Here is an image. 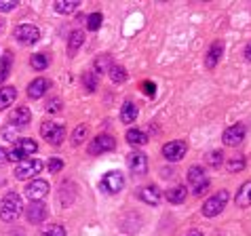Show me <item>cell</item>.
Listing matches in <instances>:
<instances>
[{
	"label": "cell",
	"instance_id": "cell-1",
	"mask_svg": "<svg viewBox=\"0 0 251 236\" xmlns=\"http://www.w3.org/2000/svg\"><path fill=\"white\" fill-rule=\"evenodd\" d=\"M188 184L192 186L194 196H203V194L211 188V179H209L207 171L199 165H192L190 169H188Z\"/></svg>",
	"mask_w": 251,
	"mask_h": 236
},
{
	"label": "cell",
	"instance_id": "cell-2",
	"mask_svg": "<svg viewBox=\"0 0 251 236\" xmlns=\"http://www.w3.org/2000/svg\"><path fill=\"white\" fill-rule=\"evenodd\" d=\"M22 213V198H19L17 192H9L2 198V205H0V219L2 221H15Z\"/></svg>",
	"mask_w": 251,
	"mask_h": 236
},
{
	"label": "cell",
	"instance_id": "cell-3",
	"mask_svg": "<svg viewBox=\"0 0 251 236\" xmlns=\"http://www.w3.org/2000/svg\"><path fill=\"white\" fill-rule=\"evenodd\" d=\"M228 200H230V194L226 190L215 192L213 196H209L203 203V215H205V217H215V215H220L222 211L226 209Z\"/></svg>",
	"mask_w": 251,
	"mask_h": 236
},
{
	"label": "cell",
	"instance_id": "cell-4",
	"mask_svg": "<svg viewBox=\"0 0 251 236\" xmlns=\"http://www.w3.org/2000/svg\"><path fill=\"white\" fill-rule=\"evenodd\" d=\"M40 135H43V140L51 145H59L61 142L66 140V127L59 122H53V120H47L43 122V127H40Z\"/></svg>",
	"mask_w": 251,
	"mask_h": 236
},
{
	"label": "cell",
	"instance_id": "cell-5",
	"mask_svg": "<svg viewBox=\"0 0 251 236\" xmlns=\"http://www.w3.org/2000/svg\"><path fill=\"white\" fill-rule=\"evenodd\" d=\"M43 169H45V163L40 161V158H25V161H22L17 165L15 177L17 179H32V177H36Z\"/></svg>",
	"mask_w": 251,
	"mask_h": 236
},
{
	"label": "cell",
	"instance_id": "cell-6",
	"mask_svg": "<svg viewBox=\"0 0 251 236\" xmlns=\"http://www.w3.org/2000/svg\"><path fill=\"white\" fill-rule=\"evenodd\" d=\"M13 36H15V40L19 45L27 47V45H34V43H38L40 40V30L36 25H32V24H22V25L15 27Z\"/></svg>",
	"mask_w": 251,
	"mask_h": 236
},
{
	"label": "cell",
	"instance_id": "cell-7",
	"mask_svg": "<svg viewBox=\"0 0 251 236\" xmlns=\"http://www.w3.org/2000/svg\"><path fill=\"white\" fill-rule=\"evenodd\" d=\"M101 190L106 194H118L125 188V175L121 171H110L101 177Z\"/></svg>",
	"mask_w": 251,
	"mask_h": 236
},
{
	"label": "cell",
	"instance_id": "cell-8",
	"mask_svg": "<svg viewBox=\"0 0 251 236\" xmlns=\"http://www.w3.org/2000/svg\"><path fill=\"white\" fill-rule=\"evenodd\" d=\"M245 135H247V129L243 122H236L232 124V127H228L224 131V135H222V140H224L226 145H230V148H236V145H241L243 142H245Z\"/></svg>",
	"mask_w": 251,
	"mask_h": 236
},
{
	"label": "cell",
	"instance_id": "cell-9",
	"mask_svg": "<svg viewBox=\"0 0 251 236\" xmlns=\"http://www.w3.org/2000/svg\"><path fill=\"white\" fill-rule=\"evenodd\" d=\"M186 152H188L186 142H179V140L169 142V143L163 145V156H165L169 163H179V161H182V158L186 156Z\"/></svg>",
	"mask_w": 251,
	"mask_h": 236
},
{
	"label": "cell",
	"instance_id": "cell-10",
	"mask_svg": "<svg viewBox=\"0 0 251 236\" xmlns=\"http://www.w3.org/2000/svg\"><path fill=\"white\" fill-rule=\"evenodd\" d=\"M49 182H45V179H32V182H27L25 186V196L34 200V203H38V200H43L47 194H49Z\"/></svg>",
	"mask_w": 251,
	"mask_h": 236
},
{
	"label": "cell",
	"instance_id": "cell-11",
	"mask_svg": "<svg viewBox=\"0 0 251 236\" xmlns=\"http://www.w3.org/2000/svg\"><path fill=\"white\" fill-rule=\"evenodd\" d=\"M114 137L112 135H97L95 140L89 143V154H103V152H112L114 150Z\"/></svg>",
	"mask_w": 251,
	"mask_h": 236
},
{
	"label": "cell",
	"instance_id": "cell-12",
	"mask_svg": "<svg viewBox=\"0 0 251 236\" xmlns=\"http://www.w3.org/2000/svg\"><path fill=\"white\" fill-rule=\"evenodd\" d=\"M160 196H163V194H160V188H158V186H154V184L142 186L139 192H137V198L142 200V203L150 205V207H156L160 203Z\"/></svg>",
	"mask_w": 251,
	"mask_h": 236
},
{
	"label": "cell",
	"instance_id": "cell-13",
	"mask_svg": "<svg viewBox=\"0 0 251 236\" xmlns=\"http://www.w3.org/2000/svg\"><path fill=\"white\" fill-rule=\"evenodd\" d=\"M25 217L30 224H40V221H45L49 217V209L45 203H30L25 209Z\"/></svg>",
	"mask_w": 251,
	"mask_h": 236
},
{
	"label": "cell",
	"instance_id": "cell-14",
	"mask_svg": "<svg viewBox=\"0 0 251 236\" xmlns=\"http://www.w3.org/2000/svg\"><path fill=\"white\" fill-rule=\"evenodd\" d=\"M127 165H129V169L133 171V173H146L148 171V156L144 154V152H131L129 158H127Z\"/></svg>",
	"mask_w": 251,
	"mask_h": 236
},
{
	"label": "cell",
	"instance_id": "cell-15",
	"mask_svg": "<svg viewBox=\"0 0 251 236\" xmlns=\"http://www.w3.org/2000/svg\"><path fill=\"white\" fill-rule=\"evenodd\" d=\"M222 53H224V43H222V40H215V43L209 47V53H207V57H205V66L209 68V70H213V68L220 64Z\"/></svg>",
	"mask_w": 251,
	"mask_h": 236
},
{
	"label": "cell",
	"instance_id": "cell-16",
	"mask_svg": "<svg viewBox=\"0 0 251 236\" xmlns=\"http://www.w3.org/2000/svg\"><path fill=\"white\" fill-rule=\"evenodd\" d=\"M49 87H51V82H49L47 78L32 80L30 85H27V97H30V99H40V97L49 91Z\"/></svg>",
	"mask_w": 251,
	"mask_h": 236
},
{
	"label": "cell",
	"instance_id": "cell-17",
	"mask_svg": "<svg viewBox=\"0 0 251 236\" xmlns=\"http://www.w3.org/2000/svg\"><path fill=\"white\" fill-rule=\"evenodd\" d=\"M32 120V114H30V110H27V106H19L13 110V114H11V124L13 127H27Z\"/></svg>",
	"mask_w": 251,
	"mask_h": 236
},
{
	"label": "cell",
	"instance_id": "cell-18",
	"mask_svg": "<svg viewBox=\"0 0 251 236\" xmlns=\"http://www.w3.org/2000/svg\"><path fill=\"white\" fill-rule=\"evenodd\" d=\"M186 196H188L186 186H173V188L167 190V200H169L171 205H182Z\"/></svg>",
	"mask_w": 251,
	"mask_h": 236
},
{
	"label": "cell",
	"instance_id": "cell-19",
	"mask_svg": "<svg viewBox=\"0 0 251 236\" xmlns=\"http://www.w3.org/2000/svg\"><path fill=\"white\" fill-rule=\"evenodd\" d=\"M234 203L239 207H249L251 205V182H245L239 188V192H236V196H234Z\"/></svg>",
	"mask_w": 251,
	"mask_h": 236
},
{
	"label": "cell",
	"instance_id": "cell-20",
	"mask_svg": "<svg viewBox=\"0 0 251 236\" xmlns=\"http://www.w3.org/2000/svg\"><path fill=\"white\" fill-rule=\"evenodd\" d=\"M17 97V89L15 87H2L0 89V110H6L11 106L13 101H15Z\"/></svg>",
	"mask_w": 251,
	"mask_h": 236
},
{
	"label": "cell",
	"instance_id": "cell-21",
	"mask_svg": "<svg viewBox=\"0 0 251 236\" xmlns=\"http://www.w3.org/2000/svg\"><path fill=\"white\" fill-rule=\"evenodd\" d=\"M135 118H137V106L133 101H125L121 108V120L129 124V122H133Z\"/></svg>",
	"mask_w": 251,
	"mask_h": 236
},
{
	"label": "cell",
	"instance_id": "cell-22",
	"mask_svg": "<svg viewBox=\"0 0 251 236\" xmlns=\"http://www.w3.org/2000/svg\"><path fill=\"white\" fill-rule=\"evenodd\" d=\"M13 148H17V150L27 158L30 154H34V152L38 150V145H36V142H34V140H27V137H24V140H17Z\"/></svg>",
	"mask_w": 251,
	"mask_h": 236
},
{
	"label": "cell",
	"instance_id": "cell-23",
	"mask_svg": "<svg viewBox=\"0 0 251 236\" xmlns=\"http://www.w3.org/2000/svg\"><path fill=\"white\" fill-rule=\"evenodd\" d=\"M82 43H85V34H82L80 30H74L72 34H70V40H68V51H70V57L78 51V48L82 47Z\"/></svg>",
	"mask_w": 251,
	"mask_h": 236
},
{
	"label": "cell",
	"instance_id": "cell-24",
	"mask_svg": "<svg viewBox=\"0 0 251 236\" xmlns=\"http://www.w3.org/2000/svg\"><path fill=\"white\" fill-rule=\"evenodd\" d=\"M125 137H127V142L131 145H144L146 142H148V135H146L144 131H139V129H129L127 133H125Z\"/></svg>",
	"mask_w": 251,
	"mask_h": 236
},
{
	"label": "cell",
	"instance_id": "cell-25",
	"mask_svg": "<svg viewBox=\"0 0 251 236\" xmlns=\"http://www.w3.org/2000/svg\"><path fill=\"white\" fill-rule=\"evenodd\" d=\"M108 74H110V78H112V82H116V85H123V82L127 80V70H125L123 66H118V64L110 66Z\"/></svg>",
	"mask_w": 251,
	"mask_h": 236
},
{
	"label": "cell",
	"instance_id": "cell-26",
	"mask_svg": "<svg viewBox=\"0 0 251 236\" xmlns=\"http://www.w3.org/2000/svg\"><path fill=\"white\" fill-rule=\"evenodd\" d=\"M245 169V156L241 154V152H236L234 156H230V161H228V171L230 173H239Z\"/></svg>",
	"mask_w": 251,
	"mask_h": 236
},
{
	"label": "cell",
	"instance_id": "cell-27",
	"mask_svg": "<svg viewBox=\"0 0 251 236\" xmlns=\"http://www.w3.org/2000/svg\"><path fill=\"white\" fill-rule=\"evenodd\" d=\"M11 64H13V55L4 53L2 59H0V82L6 80V76H9V72H11Z\"/></svg>",
	"mask_w": 251,
	"mask_h": 236
},
{
	"label": "cell",
	"instance_id": "cell-28",
	"mask_svg": "<svg viewBox=\"0 0 251 236\" xmlns=\"http://www.w3.org/2000/svg\"><path fill=\"white\" fill-rule=\"evenodd\" d=\"M87 133H89V127H87V124H80V127H76L74 133H72V143H74V145H80L82 142L87 140Z\"/></svg>",
	"mask_w": 251,
	"mask_h": 236
},
{
	"label": "cell",
	"instance_id": "cell-29",
	"mask_svg": "<svg viewBox=\"0 0 251 236\" xmlns=\"http://www.w3.org/2000/svg\"><path fill=\"white\" fill-rule=\"evenodd\" d=\"M205 161H207L209 166H220L222 161H224V156H222V150H209L207 156H205Z\"/></svg>",
	"mask_w": 251,
	"mask_h": 236
},
{
	"label": "cell",
	"instance_id": "cell-30",
	"mask_svg": "<svg viewBox=\"0 0 251 236\" xmlns=\"http://www.w3.org/2000/svg\"><path fill=\"white\" fill-rule=\"evenodd\" d=\"M101 22H103L101 13H91V15L87 17V27L91 32H95V30H100V27H101Z\"/></svg>",
	"mask_w": 251,
	"mask_h": 236
},
{
	"label": "cell",
	"instance_id": "cell-31",
	"mask_svg": "<svg viewBox=\"0 0 251 236\" xmlns=\"http://www.w3.org/2000/svg\"><path fill=\"white\" fill-rule=\"evenodd\" d=\"M32 68L34 70H47L49 68V57H45V55H40V53H36V55H32Z\"/></svg>",
	"mask_w": 251,
	"mask_h": 236
},
{
	"label": "cell",
	"instance_id": "cell-32",
	"mask_svg": "<svg viewBox=\"0 0 251 236\" xmlns=\"http://www.w3.org/2000/svg\"><path fill=\"white\" fill-rule=\"evenodd\" d=\"M78 9V2H55V11L61 13V15H70Z\"/></svg>",
	"mask_w": 251,
	"mask_h": 236
},
{
	"label": "cell",
	"instance_id": "cell-33",
	"mask_svg": "<svg viewBox=\"0 0 251 236\" xmlns=\"http://www.w3.org/2000/svg\"><path fill=\"white\" fill-rule=\"evenodd\" d=\"M40 236H66V228L57 226V224H51V226H47L45 230L40 232Z\"/></svg>",
	"mask_w": 251,
	"mask_h": 236
},
{
	"label": "cell",
	"instance_id": "cell-34",
	"mask_svg": "<svg viewBox=\"0 0 251 236\" xmlns=\"http://www.w3.org/2000/svg\"><path fill=\"white\" fill-rule=\"evenodd\" d=\"M110 66H112V61H110V57H100V59H95V72L97 74H100V72H103V70H106V68H108V70H110Z\"/></svg>",
	"mask_w": 251,
	"mask_h": 236
},
{
	"label": "cell",
	"instance_id": "cell-35",
	"mask_svg": "<svg viewBox=\"0 0 251 236\" xmlns=\"http://www.w3.org/2000/svg\"><path fill=\"white\" fill-rule=\"evenodd\" d=\"M47 169L51 173H57L59 169H64V161H61V158H51V161L47 163Z\"/></svg>",
	"mask_w": 251,
	"mask_h": 236
},
{
	"label": "cell",
	"instance_id": "cell-36",
	"mask_svg": "<svg viewBox=\"0 0 251 236\" xmlns=\"http://www.w3.org/2000/svg\"><path fill=\"white\" fill-rule=\"evenodd\" d=\"M85 85H87L89 91H95V89H97V76H93V74H85Z\"/></svg>",
	"mask_w": 251,
	"mask_h": 236
},
{
	"label": "cell",
	"instance_id": "cell-37",
	"mask_svg": "<svg viewBox=\"0 0 251 236\" xmlns=\"http://www.w3.org/2000/svg\"><path fill=\"white\" fill-rule=\"evenodd\" d=\"M15 6H17V2H13V0H11V2H9V0H0V11H2V13L13 11Z\"/></svg>",
	"mask_w": 251,
	"mask_h": 236
},
{
	"label": "cell",
	"instance_id": "cell-38",
	"mask_svg": "<svg viewBox=\"0 0 251 236\" xmlns=\"http://www.w3.org/2000/svg\"><path fill=\"white\" fill-rule=\"evenodd\" d=\"M57 110H61V101L59 99H51L47 103V112H57Z\"/></svg>",
	"mask_w": 251,
	"mask_h": 236
},
{
	"label": "cell",
	"instance_id": "cell-39",
	"mask_svg": "<svg viewBox=\"0 0 251 236\" xmlns=\"http://www.w3.org/2000/svg\"><path fill=\"white\" fill-rule=\"evenodd\" d=\"M142 89H144V93H148L150 97H152V95H154V91H156V89H154V82H150V80H146V82H142Z\"/></svg>",
	"mask_w": 251,
	"mask_h": 236
},
{
	"label": "cell",
	"instance_id": "cell-40",
	"mask_svg": "<svg viewBox=\"0 0 251 236\" xmlns=\"http://www.w3.org/2000/svg\"><path fill=\"white\" fill-rule=\"evenodd\" d=\"M2 137H4V140H15V127H4L2 129Z\"/></svg>",
	"mask_w": 251,
	"mask_h": 236
},
{
	"label": "cell",
	"instance_id": "cell-41",
	"mask_svg": "<svg viewBox=\"0 0 251 236\" xmlns=\"http://www.w3.org/2000/svg\"><path fill=\"white\" fill-rule=\"evenodd\" d=\"M186 236H203V232H201V230H190Z\"/></svg>",
	"mask_w": 251,
	"mask_h": 236
},
{
	"label": "cell",
	"instance_id": "cell-42",
	"mask_svg": "<svg viewBox=\"0 0 251 236\" xmlns=\"http://www.w3.org/2000/svg\"><path fill=\"white\" fill-rule=\"evenodd\" d=\"M245 57L251 61V45H247V48H245Z\"/></svg>",
	"mask_w": 251,
	"mask_h": 236
},
{
	"label": "cell",
	"instance_id": "cell-43",
	"mask_svg": "<svg viewBox=\"0 0 251 236\" xmlns=\"http://www.w3.org/2000/svg\"><path fill=\"white\" fill-rule=\"evenodd\" d=\"M4 156H6V154H4V150H2V148H0V161H2V158H4Z\"/></svg>",
	"mask_w": 251,
	"mask_h": 236
}]
</instances>
